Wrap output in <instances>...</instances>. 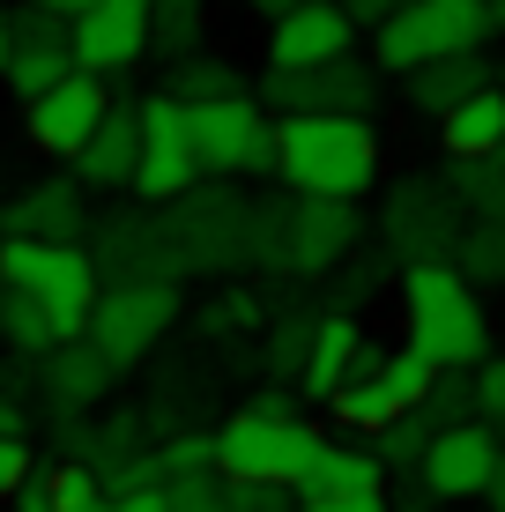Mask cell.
Returning <instances> with one entry per match:
<instances>
[{
  "mask_svg": "<svg viewBox=\"0 0 505 512\" xmlns=\"http://www.w3.org/2000/svg\"><path fill=\"white\" fill-rule=\"evenodd\" d=\"M275 171L290 193L364 201L379 186V134L364 112H283L275 119Z\"/></svg>",
  "mask_w": 505,
  "mask_h": 512,
  "instance_id": "6da1fadb",
  "label": "cell"
},
{
  "mask_svg": "<svg viewBox=\"0 0 505 512\" xmlns=\"http://www.w3.org/2000/svg\"><path fill=\"white\" fill-rule=\"evenodd\" d=\"M402 312H409V342L424 349L439 372H476V364L491 357V312H483L476 282H468L454 260H409Z\"/></svg>",
  "mask_w": 505,
  "mask_h": 512,
  "instance_id": "7a4b0ae2",
  "label": "cell"
},
{
  "mask_svg": "<svg viewBox=\"0 0 505 512\" xmlns=\"http://www.w3.org/2000/svg\"><path fill=\"white\" fill-rule=\"evenodd\" d=\"M505 30V0H409L372 30V67L409 75L439 52H476Z\"/></svg>",
  "mask_w": 505,
  "mask_h": 512,
  "instance_id": "3957f363",
  "label": "cell"
},
{
  "mask_svg": "<svg viewBox=\"0 0 505 512\" xmlns=\"http://www.w3.org/2000/svg\"><path fill=\"white\" fill-rule=\"evenodd\" d=\"M320 431L298 416H268V409H238L216 431V475L223 483H298V468L312 461Z\"/></svg>",
  "mask_w": 505,
  "mask_h": 512,
  "instance_id": "277c9868",
  "label": "cell"
},
{
  "mask_svg": "<svg viewBox=\"0 0 505 512\" xmlns=\"http://www.w3.org/2000/svg\"><path fill=\"white\" fill-rule=\"evenodd\" d=\"M194 119V156H201V179H238V171H275V119L268 104L231 90V97H201L186 104Z\"/></svg>",
  "mask_w": 505,
  "mask_h": 512,
  "instance_id": "5b68a950",
  "label": "cell"
},
{
  "mask_svg": "<svg viewBox=\"0 0 505 512\" xmlns=\"http://www.w3.org/2000/svg\"><path fill=\"white\" fill-rule=\"evenodd\" d=\"M0 282L45 297L52 312H75V320H90V305L104 290L97 260L82 253L75 238H23V231H8V245H0Z\"/></svg>",
  "mask_w": 505,
  "mask_h": 512,
  "instance_id": "8992f818",
  "label": "cell"
},
{
  "mask_svg": "<svg viewBox=\"0 0 505 512\" xmlns=\"http://www.w3.org/2000/svg\"><path fill=\"white\" fill-rule=\"evenodd\" d=\"M179 320V290H171L164 275H134V282H112V290H97L90 305V342L104 349L112 364H134L149 357L156 342H164V327Z\"/></svg>",
  "mask_w": 505,
  "mask_h": 512,
  "instance_id": "52a82bcc",
  "label": "cell"
},
{
  "mask_svg": "<svg viewBox=\"0 0 505 512\" xmlns=\"http://www.w3.org/2000/svg\"><path fill=\"white\" fill-rule=\"evenodd\" d=\"M134 112H142V156H134V193L142 201H186V193L201 186V156H194V119H186V104L171 90L156 97H134Z\"/></svg>",
  "mask_w": 505,
  "mask_h": 512,
  "instance_id": "ba28073f",
  "label": "cell"
},
{
  "mask_svg": "<svg viewBox=\"0 0 505 512\" xmlns=\"http://www.w3.org/2000/svg\"><path fill=\"white\" fill-rule=\"evenodd\" d=\"M498 453H505V431H498L491 416L439 423V431H431V446H424V461H416V483H424L439 505H468V498H483Z\"/></svg>",
  "mask_w": 505,
  "mask_h": 512,
  "instance_id": "9c48e42d",
  "label": "cell"
},
{
  "mask_svg": "<svg viewBox=\"0 0 505 512\" xmlns=\"http://www.w3.org/2000/svg\"><path fill=\"white\" fill-rule=\"evenodd\" d=\"M104 112H112V97H104V75H90V67H75V75H60L45 97H30V141L52 156V164H75L82 141H90L104 127Z\"/></svg>",
  "mask_w": 505,
  "mask_h": 512,
  "instance_id": "30bf717a",
  "label": "cell"
},
{
  "mask_svg": "<svg viewBox=\"0 0 505 512\" xmlns=\"http://www.w3.org/2000/svg\"><path fill=\"white\" fill-rule=\"evenodd\" d=\"M149 23H156V0H90V8L67 23L75 67H90L104 82L127 75V67L149 52Z\"/></svg>",
  "mask_w": 505,
  "mask_h": 512,
  "instance_id": "8fae6325",
  "label": "cell"
},
{
  "mask_svg": "<svg viewBox=\"0 0 505 512\" xmlns=\"http://www.w3.org/2000/svg\"><path fill=\"white\" fill-rule=\"evenodd\" d=\"M260 104H275V112H372V67L357 52L320 67H268Z\"/></svg>",
  "mask_w": 505,
  "mask_h": 512,
  "instance_id": "7c38bea8",
  "label": "cell"
},
{
  "mask_svg": "<svg viewBox=\"0 0 505 512\" xmlns=\"http://www.w3.org/2000/svg\"><path fill=\"white\" fill-rule=\"evenodd\" d=\"M342 52H357V15L342 0H298L268 23V67H320Z\"/></svg>",
  "mask_w": 505,
  "mask_h": 512,
  "instance_id": "4fadbf2b",
  "label": "cell"
},
{
  "mask_svg": "<svg viewBox=\"0 0 505 512\" xmlns=\"http://www.w3.org/2000/svg\"><path fill=\"white\" fill-rule=\"evenodd\" d=\"M357 245V201H335V193H298L290 208V275H327L342 268Z\"/></svg>",
  "mask_w": 505,
  "mask_h": 512,
  "instance_id": "5bb4252c",
  "label": "cell"
},
{
  "mask_svg": "<svg viewBox=\"0 0 505 512\" xmlns=\"http://www.w3.org/2000/svg\"><path fill=\"white\" fill-rule=\"evenodd\" d=\"M0 75L15 82V97H45L60 75H75V45H67V23L60 15H45V8H30V15H15V52H8V67Z\"/></svg>",
  "mask_w": 505,
  "mask_h": 512,
  "instance_id": "9a60e30c",
  "label": "cell"
},
{
  "mask_svg": "<svg viewBox=\"0 0 505 512\" xmlns=\"http://www.w3.org/2000/svg\"><path fill=\"white\" fill-rule=\"evenodd\" d=\"M134 156H142V112H134V104H112L104 127L82 141L75 179L82 186H134Z\"/></svg>",
  "mask_w": 505,
  "mask_h": 512,
  "instance_id": "2e32d148",
  "label": "cell"
},
{
  "mask_svg": "<svg viewBox=\"0 0 505 512\" xmlns=\"http://www.w3.org/2000/svg\"><path fill=\"white\" fill-rule=\"evenodd\" d=\"M402 82H409V104H416V112L439 119V112H454L461 97H476L483 82H498V75H491V60H483V45H476V52H439V60L409 67Z\"/></svg>",
  "mask_w": 505,
  "mask_h": 512,
  "instance_id": "e0dca14e",
  "label": "cell"
},
{
  "mask_svg": "<svg viewBox=\"0 0 505 512\" xmlns=\"http://www.w3.org/2000/svg\"><path fill=\"white\" fill-rule=\"evenodd\" d=\"M357 357H364V327L350 320V312H327V320H312V349H305L298 386H305L312 401H327L342 379L357 372Z\"/></svg>",
  "mask_w": 505,
  "mask_h": 512,
  "instance_id": "ac0fdd59",
  "label": "cell"
},
{
  "mask_svg": "<svg viewBox=\"0 0 505 512\" xmlns=\"http://www.w3.org/2000/svg\"><path fill=\"white\" fill-rule=\"evenodd\" d=\"M290 490H298V498H327V490H387V461L364 453V446H342V438H320Z\"/></svg>",
  "mask_w": 505,
  "mask_h": 512,
  "instance_id": "d6986e66",
  "label": "cell"
},
{
  "mask_svg": "<svg viewBox=\"0 0 505 512\" xmlns=\"http://www.w3.org/2000/svg\"><path fill=\"white\" fill-rule=\"evenodd\" d=\"M446 156H505V90L483 82L476 97H461L454 112H439Z\"/></svg>",
  "mask_w": 505,
  "mask_h": 512,
  "instance_id": "ffe728a7",
  "label": "cell"
},
{
  "mask_svg": "<svg viewBox=\"0 0 505 512\" xmlns=\"http://www.w3.org/2000/svg\"><path fill=\"white\" fill-rule=\"evenodd\" d=\"M90 327V320H75V312H52L45 297H30V290H8L0 282V334H8L23 357H45V349H60V342H75V334Z\"/></svg>",
  "mask_w": 505,
  "mask_h": 512,
  "instance_id": "44dd1931",
  "label": "cell"
},
{
  "mask_svg": "<svg viewBox=\"0 0 505 512\" xmlns=\"http://www.w3.org/2000/svg\"><path fill=\"white\" fill-rule=\"evenodd\" d=\"M112 372L119 364L104 357L97 342H60V349H45V379H52V394L67 401V409H75V401H104V386H112Z\"/></svg>",
  "mask_w": 505,
  "mask_h": 512,
  "instance_id": "7402d4cb",
  "label": "cell"
},
{
  "mask_svg": "<svg viewBox=\"0 0 505 512\" xmlns=\"http://www.w3.org/2000/svg\"><path fill=\"white\" fill-rule=\"evenodd\" d=\"M0 223H8V231H23V238H75L82 201H75V186H30Z\"/></svg>",
  "mask_w": 505,
  "mask_h": 512,
  "instance_id": "603a6c76",
  "label": "cell"
},
{
  "mask_svg": "<svg viewBox=\"0 0 505 512\" xmlns=\"http://www.w3.org/2000/svg\"><path fill=\"white\" fill-rule=\"evenodd\" d=\"M454 253H461L468 282H505V208L498 216H476V231L454 238Z\"/></svg>",
  "mask_w": 505,
  "mask_h": 512,
  "instance_id": "cb8c5ba5",
  "label": "cell"
},
{
  "mask_svg": "<svg viewBox=\"0 0 505 512\" xmlns=\"http://www.w3.org/2000/svg\"><path fill=\"white\" fill-rule=\"evenodd\" d=\"M454 193L476 216H498L505 208V156H454Z\"/></svg>",
  "mask_w": 505,
  "mask_h": 512,
  "instance_id": "d4e9b609",
  "label": "cell"
},
{
  "mask_svg": "<svg viewBox=\"0 0 505 512\" xmlns=\"http://www.w3.org/2000/svg\"><path fill=\"white\" fill-rule=\"evenodd\" d=\"M424 446H431V416L424 409H402L394 423H379V431H372V453L387 468H416V461H424Z\"/></svg>",
  "mask_w": 505,
  "mask_h": 512,
  "instance_id": "484cf974",
  "label": "cell"
},
{
  "mask_svg": "<svg viewBox=\"0 0 505 512\" xmlns=\"http://www.w3.org/2000/svg\"><path fill=\"white\" fill-rule=\"evenodd\" d=\"M379 379H387V394L402 401V409H424V394H431V379H439V364L424 357V349H394V357H379Z\"/></svg>",
  "mask_w": 505,
  "mask_h": 512,
  "instance_id": "4316f807",
  "label": "cell"
},
{
  "mask_svg": "<svg viewBox=\"0 0 505 512\" xmlns=\"http://www.w3.org/2000/svg\"><path fill=\"white\" fill-rule=\"evenodd\" d=\"M164 90L179 97V104H201V97H231V90H238V75H231L223 60H201V52H186V60L164 75Z\"/></svg>",
  "mask_w": 505,
  "mask_h": 512,
  "instance_id": "83f0119b",
  "label": "cell"
},
{
  "mask_svg": "<svg viewBox=\"0 0 505 512\" xmlns=\"http://www.w3.org/2000/svg\"><path fill=\"white\" fill-rule=\"evenodd\" d=\"M149 52H164V60H186V52H201V8H156Z\"/></svg>",
  "mask_w": 505,
  "mask_h": 512,
  "instance_id": "f1b7e54d",
  "label": "cell"
},
{
  "mask_svg": "<svg viewBox=\"0 0 505 512\" xmlns=\"http://www.w3.org/2000/svg\"><path fill=\"white\" fill-rule=\"evenodd\" d=\"M424 416H431V431L476 416V372H439V379H431V394H424Z\"/></svg>",
  "mask_w": 505,
  "mask_h": 512,
  "instance_id": "f546056e",
  "label": "cell"
},
{
  "mask_svg": "<svg viewBox=\"0 0 505 512\" xmlns=\"http://www.w3.org/2000/svg\"><path fill=\"white\" fill-rule=\"evenodd\" d=\"M164 498H171V512H216V505H223V475H216V468L164 475Z\"/></svg>",
  "mask_w": 505,
  "mask_h": 512,
  "instance_id": "4dcf8cb0",
  "label": "cell"
},
{
  "mask_svg": "<svg viewBox=\"0 0 505 512\" xmlns=\"http://www.w3.org/2000/svg\"><path fill=\"white\" fill-rule=\"evenodd\" d=\"M45 483H52V512H90V505L104 498V490H97V475H90V468H82V461H67V468H52V475H45Z\"/></svg>",
  "mask_w": 505,
  "mask_h": 512,
  "instance_id": "1f68e13d",
  "label": "cell"
},
{
  "mask_svg": "<svg viewBox=\"0 0 505 512\" xmlns=\"http://www.w3.org/2000/svg\"><path fill=\"white\" fill-rule=\"evenodd\" d=\"M223 505L231 512H298V490L290 483H223Z\"/></svg>",
  "mask_w": 505,
  "mask_h": 512,
  "instance_id": "d6a6232c",
  "label": "cell"
},
{
  "mask_svg": "<svg viewBox=\"0 0 505 512\" xmlns=\"http://www.w3.org/2000/svg\"><path fill=\"white\" fill-rule=\"evenodd\" d=\"M305 349H312V320L275 327V342H268V372H275V379H298V372H305Z\"/></svg>",
  "mask_w": 505,
  "mask_h": 512,
  "instance_id": "836d02e7",
  "label": "cell"
},
{
  "mask_svg": "<svg viewBox=\"0 0 505 512\" xmlns=\"http://www.w3.org/2000/svg\"><path fill=\"white\" fill-rule=\"evenodd\" d=\"M156 468L164 475H186V468H216V431H186V438H164V453H156Z\"/></svg>",
  "mask_w": 505,
  "mask_h": 512,
  "instance_id": "e575fe53",
  "label": "cell"
},
{
  "mask_svg": "<svg viewBox=\"0 0 505 512\" xmlns=\"http://www.w3.org/2000/svg\"><path fill=\"white\" fill-rule=\"evenodd\" d=\"M476 416L505 423V349H491V357L476 364Z\"/></svg>",
  "mask_w": 505,
  "mask_h": 512,
  "instance_id": "d590c367",
  "label": "cell"
},
{
  "mask_svg": "<svg viewBox=\"0 0 505 512\" xmlns=\"http://www.w3.org/2000/svg\"><path fill=\"white\" fill-rule=\"evenodd\" d=\"M38 468L30 461V446H23V431H0V505L15 498V490H23V475Z\"/></svg>",
  "mask_w": 505,
  "mask_h": 512,
  "instance_id": "8d00e7d4",
  "label": "cell"
},
{
  "mask_svg": "<svg viewBox=\"0 0 505 512\" xmlns=\"http://www.w3.org/2000/svg\"><path fill=\"white\" fill-rule=\"evenodd\" d=\"M298 512H394L387 490H327V498H298Z\"/></svg>",
  "mask_w": 505,
  "mask_h": 512,
  "instance_id": "74e56055",
  "label": "cell"
},
{
  "mask_svg": "<svg viewBox=\"0 0 505 512\" xmlns=\"http://www.w3.org/2000/svg\"><path fill=\"white\" fill-rule=\"evenodd\" d=\"M208 320H216V327H246V320H260V305H253L246 290H231V297H223L216 312H208Z\"/></svg>",
  "mask_w": 505,
  "mask_h": 512,
  "instance_id": "f35d334b",
  "label": "cell"
},
{
  "mask_svg": "<svg viewBox=\"0 0 505 512\" xmlns=\"http://www.w3.org/2000/svg\"><path fill=\"white\" fill-rule=\"evenodd\" d=\"M8 505H15V512H52V483H38V468H30V475H23V490H15Z\"/></svg>",
  "mask_w": 505,
  "mask_h": 512,
  "instance_id": "ab89813d",
  "label": "cell"
},
{
  "mask_svg": "<svg viewBox=\"0 0 505 512\" xmlns=\"http://www.w3.org/2000/svg\"><path fill=\"white\" fill-rule=\"evenodd\" d=\"M342 8L357 15V30H379V23H387L394 8H409V0H342Z\"/></svg>",
  "mask_w": 505,
  "mask_h": 512,
  "instance_id": "60d3db41",
  "label": "cell"
},
{
  "mask_svg": "<svg viewBox=\"0 0 505 512\" xmlns=\"http://www.w3.org/2000/svg\"><path fill=\"white\" fill-rule=\"evenodd\" d=\"M30 8H45V15H60V23H75V15L90 8V0H30Z\"/></svg>",
  "mask_w": 505,
  "mask_h": 512,
  "instance_id": "b9f144b4",
  "label": "cell"
},
{
  "mask_svg": "<svg viewBox=\"0 0 505 512\" xmlns=\"http://www.w3.org/2000/svg\"><path fill=\"white\" fill-rule=\"evenodd\" d=\"M483 498H491V512H505V453H498V468H491V483H483Z\"/></svg>",
  "mask_w": 505,
  "mask_h": 512,
  "instance_id": "7bdbcfd3",
  "label": "cell"
},
{
  "mask_svg": "<svg viewBox=\"0 0 505 512\" xmlns=\"http://www.w3.org/2000/svg\"><path fill=\"white\" fill-rule=\"evenodd\" d=\"M246 8L260 15V23H275V15H290V8H298V0H246Z\"/></svg>",
  "mask_w": 505,
  "mask_h": 512,
  "instance_id": "ee69618b",
  "label": "cell"
},
{
  "mask_svg": "<svg viewBox=\"0 0 505 512\" xmlns=\"http://www.w3.org/2000/svg\"><path fill=\"white\" fill-rule=\"evenodd\" d=\"M0 431H23V409L8 401V386H0Z\"/></svg>",
  "mask_w": 505,
  "mask_h": 512,
  "instance_id": "f6af8a7d",
  "label": "cell"
},
{
  "mask_svg": "<svg viewBox=\"0 0 505 512\" xmlns=\"http://www.w3.org/2000/svg\"><path fill=\"white\" fill-rule=\"evenodd\" d=\"M8 52H15V15L0 8V67H8Z\"/></svg>",
  "mask_w": 505,
  "mask_h": 512,
  "instance_id": "bcb514c9",
  "label": "cell"
},
{
  "mask_svg": "<svg viewBox=\"0 0 505 512\" xmlns=\"http://www.w3.org/2000/svg\"><path fill=\"white\" fill-rule=\"evenodd\" d=\"M156 8H201V0H156Z\"/></svg>",
  "mask_w": 505,
  "mask_h": 512,
  "instance_id": "7dc6e473",
  "label": "cell"
},
{
  "mask_svg": "<svg viewBox=\"0 0 505 512\" xmlns=\"http://www.w3.org/2000/svg\"><path fill=\"white\" fill-rule=\"evenodd\" d=\"M90 512H119V505H112V498H97V505H90Z\"/></svg>",
  "mask_w": 505,
  "mask_h": 512,
  "instance_id": "c3c4849f",
  "label": "cell"
},
{
  "mask_svg": "<svg viewBox=\"0 0 505 512\" xmlns=\"http://www.w3.org/2000/svg\"><path fill=\"white\" fill-rule=\"evenodd\" d=\"M216 512H231V505H216Z\"/></svg>",
  "mask_w": 505,
  "mask_h": 512,
  "instance_id": "681fc988",
  "label": "cell"
},
{
  "mask_svg": "<svg viewBox=\"0 0 505 512\" xmlns=\"http://www.w3.org/2000/svg\"><path fill=\"white\" fill-rule=\"evenodd\" d=\"M498 431H505V423H498Z\"/></svg>",
  "mask_w": 505,
  "mask_h": 512,
  "instance_id": "f907efd6",
  "label": "cell"
}]
</instances>
